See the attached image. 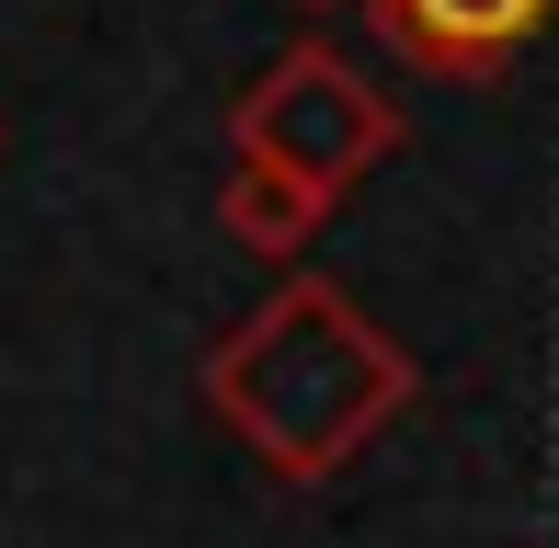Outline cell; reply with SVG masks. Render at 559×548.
<instances>
[{
	"label": "cell",
	"mask_w": 559,
	"mask_h": 548,
	"mask_svg": "<svg viewBox=\"0 0 559 548\" xmlns=\"http://www.w3.org/2000/svg\"><path fill=\"white\" fill-rule=\"evenodd\" d=\"M548 12L559 0H366L377 35H389L412 69H445V81H491Z\"/></svg>",
	"instance_id": "3957f363"
},
{
	"label": "cell",
	"mask_w": 559,
	"mask_h": 548,
	"mask_svg": "<svg viewBox=\"0 0 559 548\" xmlns=\"http://www.w3.org/2000/svg\"><path fill=\"white\" fill-rule=\"evenodd\" d=\"M297 12H332V0H297Z\"/></svg>",
	"instance_id": "5b68a950"
},
{
	"label": "cell",
	"mask_w": 559,
	"mask_h": 548,
	"mask_svg": "<svg viewBox=\"0 0 559 548\" xmlns=\"http://www.w3.org/2000/svg\"><path fill=\"white\" fill-rule=\"evenodd\" d=\"M412 355L377 332L332 274H286L263 309L206 355V412L274 480H343L400 412H412Z\"/></svg>",
	"instance_id": "6da1fadb"
},
{
	"label": "cell",
	"mask_w": 559,
	"mask_h": 548,
	"mask_svg": "<svg viewBox=\"0 0 559 548\" xmlns=\"http://www.w3.org/2000/svg\"><path fill=\"white\" fill-rule=\"evenodd\" d=\"M217 229L240 240V252H263V263H297L320 229H332V206H320L309 183H286V171H263V160H228V183H217Z\"/></svg>",
	"instance_id": "277c9868"
},
{
	"label": "cell",
	"mask_w": 559,
	"mask_h": 548,
	"mask_svg": "<svg viewBox=\"0 0 559 548\" xmlns=\"http://www.w3.org/2000/svg\"><path fill=\"white\" fill-rule=\"evenodd\" d=\"M228 148L263 171H286V183H309L320 206H343L366 171H389L400 148V104L366 81L354 58L332 46H297V58H274L263 81L240 92V115H228Z\"/></svg>",
	"instance_id": "7a4b0ae2"
}]
</instances>
